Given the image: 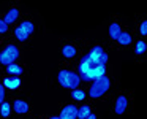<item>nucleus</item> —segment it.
I'll return each instance as SVG.
<instances>
[{"label": "nucleus", "mask_w": 147, "mask_h": 119, "mask_svg": "<svg viewBox=\"0 0 147 119\" xmlns=\"http://www.w3.org/2000/svg\"><path fill=\"white\" fill-rule=\"evenodd\" d=\"M105 71H106V67L103 64H95L92 67V70L89 71V73L86 75V78H84V81H96V80H100V78H103L105 76Z\"/></svg>", "instance_id": "3"}, {"label": "nucleus", "mask_w": 147, "mask_h": 119, "mask_svg": "<svg viewBox=\"0 0 147 119\" xmlns=\"http://www.w3.org/2000/svg\"><path fill=\"white\" fill-rule=\"evenodd\" d=\"M19 27H22V29L26 30V32L29 33V35L33 32V30H35V26H33L32 22H29V21H24V22H21V24H19Z\"/></svg>", "instance_id": "18"}, {"label": "nucleus", "mask_w": 147, "mask_h": 119, "mask_svg": "<svg viewBox=\"0 0 147 119\" xmlns=\"http://www.w3.org/2000/svg\"><path fill=\"white\" fill-rule=\"evenodd\" d=\"M95 65V62L90 59V56L87 54V56H84V59L81 61V64H79V73H81V78H86V75L89 73L90 70H92V67Z\"/></svg>", "instance_id": "4"}, {"label": "nucleus", "mask_w": 147, "mask_h": 119, "mask_svg": "<svg viewBox=\"0 0 147 119\" xmlns=\"http://www.w3.org/2000/svg\"><path fill=\"white\" fill-rule=\"evenodd\" d=\"M81 83V78L78 76L76 73H73V71H70V76H68V83H67V87H70V89H76L78 84Z\"/></svg>", "instance_id": "8"}, {"label": "nucleus", "mask_w": 147, "mask_h": 119, "mask_svg": "<svg viewBox=\"0 0 147 119\" xmlns=\"http://www.w3.org/2000/svg\"><path fill=\"white\" fill-rule=\"evenodd\" d=\"M11 108H14V113L18 114H26L29 111V103L24 100H14V105H11Z\"/></svg>", "instance_id": "6"}, {"label": "nucleus", "mask_w": 147, "mask_h": 119, "mask_svg": "<svg viewBox=\"0 0 147 119\" xmlns=\"http://www.w3.org/2000/svg\"><path fill=\"white\" fill-rule=\"evenodd\" d=\"M108 89H109V80L106 76H103V78H100V80H96L95 83H93L92 89H90V95L92 97H100Z\"/></svg>", "instance_id": "2"}, {"label": "nucleus", "mask_w": 147, "mask_h": 119, "mask_svg": "<svg viewBox=\"0 0 147 119\" xmlns=\"http://www.w3.org/2000/svg\"><path fill=\"white\" fill-rule=\"evenodd\" d=\"M76 113H78L76 106L67 105L63 109H62V113H60V116H59V118H60V119H76Z\"/></svg>", "instance_id": "5"}, {"label": "nucleus", "mask_w": 147, "mask_h": 119, "mask_svg": "<svg viewBox=\"0 0 147 119\" xmlns=\"http://www.w3.org/2000/svg\"><path fill=\"white\" fill-rule=\"evenodd\" d=\"M18 16H19V11H18L16 8H13V10H10L7 14H5V19H3V21H5V24L8 26L10 22H14V21L18 19Z\"/></svg>", "instance_id": "9"}, {"label": "nucleus", "mask_w": 147, "mask_h": 119, "mask_svg": "<svg viewBox=\"0 0 147 119\" xmlns=\"http://www.w3.org/2000/svg\"><path fill=\"white\" fill-rule=\"evenodd\" d=\"M127 105H128L127 99H125V97H119L117 103H115V113H117V114H122V113L125 111V108H127Z\"/></svg>", "instance_id": "10"}, {"label": "nucleus", "mask_w": 147, "mask_h": 119, "mask_svg": "<svg viewBox=\"0 0 147 119\" xmlns=\"http://www.w3.org/2000/svg\"><path fill=\"white\" fill-rule=\"evenodd\" d=\"M7 30H8V26L5 24L3 19H0V33H5Z\"/></svg>", "instance_id": "21"}, {"label": "nucleus", "mask_w": 147, "mask_h": 119, "mask_svg": "<svg viewBox=\"0 0 147 119\" xmlns=\"http://www.w3.org/2000/svg\"><path fill=\"white\" fill-rule=\"evenodd\" d=\"M49 119H60V118H59V116H51Z\"/></svg>", "instance_id": "25"}, {"label": "nucleus", "mask_w": 147, "mask_h": 119, "mask_svg": "<svg viewBox=\"0 0 147 119\" xmlns=\"http://www.w3.org/2000/svg\"><path fill=\"white\" fill-rule=\"evenodd\" d=\"M14 35H16V38L19 40V41H26V40L29 38V33H27L26 30L22 29V27H16V30H14Z\"/></svg>", "instance_id": "12"}, {"label": "nucleus", "mask_w": 147, "mask_h": 119, "mask_svg": "<svg viewBox=\"0 0 147 119\" xmlns=\"http://www.w3.org/2000/svg\"><path fill=\"white\" fill-rule=\"evenodd\" d=\"M86 119H96V116H95V114H93V113H90V114H89V116H87V118H86Z\"/></svg>", "instance_id": "24"}, {"label": "nucleus", "mask_w": 147, "mask_h": 119, "mask_svg": "<svg viewBox=\"0 0 147 119\" xmlns=\"http://www.w3.org/2000/svg\"><path fill=\"white\" fill-rule=\"evenodd\" d=\"M19 86H21V80L18 76L3 80V87H8V89H18Z\"/></svg>", "instance_id": "7"}, {"label": "nucleus", "mask_w": 147, "mask_h": 119, "mask_svg": "<svg viewBox=\"0 0 147 119\" xmlns=\"http://www.w3.org/2000/svg\"><path fill=\"white\" fill-rule=\"evenodd\" d=\"M62 54H63V57H74L76 56V49L73 48V46H70V45H67V46H63V49H62Z\"/></svg>", "instance_id": "16"}, {"label": "nucleus", "mask_w": 147, "mask_h": 119, "mask_svg": "<svg viewBox=\"0 0 147 119\" xmlns=\"http://www.w3.org/2000/svg\"><path fill=\"white\" fill-rule=\"evenodd\" d=\"M3 99H5V87L3 84H0V105L3 103Z\"/></svg>", "instance_id": "22"}, {"label": "nucleus", "mask_w": 147, "mask_h": 119, "mask_svg": "<svg viewBox=\"0 0 147 119\" xmlns=\"http://www.w3.org/2000/svg\"><path fill=\"white\" fill-rule=\"evenodd\" d=\"M7 71H8L10 75L19 76V75L22 73V67H19V65H16V64H11V65H8V67H7Z\"/></svg>", "instance_id": "14"}, {"label": "nucleus", "mask_w": 147, "mask_h": 119, "mask_svg": "<svg viewBox=\"0 0 147 119\" xmlns=\"http://www.w3.org/2000/svg\"><path fill=\"white\" fill-rule=\"evenodd\" d=\"M117 41L120 43V45H123V46L130 45V43H131V37H130V33H127V32H122L120 35H119Z\"/></svg>", "instance_id": "17"}, {"label": "nucleus", "mask_w": 147, "mask_h": 119, "mask_svg": "<svg viewBox=\"0 0 147 119\" xmlns=\"http://www.w3.org/2000/svg\"><path fill=\"white\" fill-rule=\"evenodd\" d=\"M146 49H147V46H146V41H138V45H136V54H144L146 52Z\"/></svg>", "instance_id": "20"}, {"label": "nucleus", "mask_w": 147, "mask_h": 119, "mask_svg": "<svg viewBox=\"0 0 147 119\" xmlns=\"http://www.w3.org/2000/svg\"><path fill=\"white\" fill-rule=\"evenodd\" d=\"M89 114H90V106L84 105V106H81V108L78 109V113H76V118H78V119H86Z\"/></svg>", "instance_id": "11"}, {"label": "nucleus", "mask_w": 147, "mask_h": 119, "mask_svg": "<svg viewBox=\"0 0 147 119\" xmlns=\"http://www.w3.org/2000/svg\"><path fill=\"white\" fill-rule=\"evenodd\" d=\"M141 33H142V35H146V33H147V22H146V21H144L142 26H141Z\"/></svg>", "instance_id": "23"}, {"label": "nucleus", "mask_w": 147, "mask_h": 119, "mask_svg": "<svg viewBox=\"0 0 147 119\" xmlns=\"http://www.w3.org/2000/svg\"><path fill=\"white\" fill-rule=\"evenodd\" d=\"M120 26L119 24H111V27H109V35H111V38L117 40L119 35H120Z\"/></svg>", "instance_id": "13"}, {"label": "nucleus", "mask_w": 147, "mask_h": 119, "mask_svg": "<svg viewBox=\"0 0 147 119\" xmlns=\"http://www.w3.org/2000/svg\"><path fill=\"white\" fill-rule=\"evenodd\" d=\"M19 57V49L16 48V46H13V45H10V46H7V48L3 49V51L0 52V62L3 65H11V64H14V61Z\"/></svg>", "instance_id": "1"}, {"label": "nucleus", "mask_w": 147, "mask_h": 119, "mask_svg": "<svg viewBox=\"0 0 147 119\" xmlns=\"http://www.w3.org/2000/svg\"><path fill=\"white\" fill-rule=\"evenodd\" d=\"M71 97H73L74 100H84V99H86V92H84V90H81V89H73Z\"/></svg>", "instance_id": "19"}, {"label": "nucleus", "mask_w": 147, "mask_h": 119, "mask_svg": "<svg viewBox=\"0 0 147 119\" xmlns=\"http://www.w3.org/2000/svg\"><path fill=\"white\" fill-rule=\"evenodd\" d=\"M10 113H11V105L8 102H3L0 105V114H2V118H8Z\"/></svg>", "instance_id": "15"}]
</instances>
